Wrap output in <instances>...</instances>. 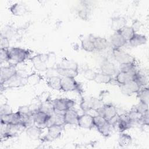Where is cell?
<instances>
[{
	"label": "cell",
	"instance_id": "1",
	"mask_svg": "<svg viewBox=\"0 0 149 149\" xmlns=\"http://www.w3.org/2000/svg\"><path fill=\"white\" fill-rule=\"evenodd\" d=\"M30 56V52L28 49L20 47H12L9 49V61L12 65H16L28 59Z\"/></svg>",
	"mask_w": 149,
	"mask_h": 149
},
{
	"label": "cell",
	"instance_id": "2",
	"mask_svg": "<svg viewBox=\"0 0 149 149\" xmlns=\"http://www.w3.org/2000/svg\"><path fill=\"white\" fill-rule=\"evenodd\" d=\"M93 119L94 127L97 128V130L102 136L104 137L110 136L113 127L109 121L98 114L93 116Z\"/></svg>",
	"mask_w": 149,
	"mask_h": 149
},
{
	"label": "cell",
	"instance_id": "3",
	"mask_svg": "<svg viewBox=\"0 0 149 149\" xmlns=\"http://www.w3.org/2000/svg\"><path fill=\"white\" fill-rule=\"evenodd\" d=\"M97 114L104 117L112 124L118 118V113L116 107L111 104H104L97 111Z\"/></svg>",
	"mask_w": 149,
	"mask_h": 149
},
{
	"label": "cell",
	"instance_id": "4",
	"mask_svg": "<svg viewBox=\"0 0 149 149\" xmlns=\"http://www.w3.org/2000/svg\"><path fill=\"white\" fill-rule=\"evenodd\" d=\"M54 110L55 112L63 114L67 110L72 108L75 104V102L67 98H56L52 101Z\"/></svg>",
	"mask_w": 149,
	"mask_h": 149
},
{
	"label": "cell",
	"instance_id": "5",
	"mask_svg": "<svg viewBox=\"0 0 149 149\" xmlns=\"http://www.w3.org/2000/svg\"><path fill=\"white\" fill-rule=\"evenodd\" d=\"M112 55L114 59L119 64L135 63V58L121 48H112Z\"/></svg>",
	"mask_w": 149,
	"mask_h": 149
},
{
	"label": "cell",
	"instance_id": "6",
	"mask_svg": "<svg viewBox=\"0 0 149 149\" xmlns=\"http://www.w3.org/2000/svg\"><path fill=\"white\" fill-rule=\"evenodd\" d=\"M111 125L113 129L120 133L129 129L132 126V123L129 121L127 114L119 115L117 119Z\"/></svg>",
	"mask_w": 149,
	"mask_h": 149
},
{
	"label": "cell",
	"instance_id": "7",
	"mask_svg": "<svg viewBox=\"0 0 149 149\" xmlns=\"http://www.w3.org/2000/svg\"><path fill=\"white\" fill-rule=\"evenodd\" d=\"M1 124L6 125H21V113L18 111L16 112H10L1 115Z\"/></svg>",
	"mask_w": 149,
	"mask_h": 149
},
{
	"label": "cell",
	"instance_id": "8",
	"mask_svg": "<svg viewBox=\"0 0 149 149\" xmlns=\"http://www.w3.org/2000/svg\"><path fill=\"white\" fill-rule=\"evenodd\" d=\"M79 83L73 77H61V90L64 91H79Z\"/></svg>",
	"mask_w": 149,
	"mask_h": 149
},
{
	"label": "cell",
	"instance_id": "9",
	"mask_svg": "<svg viewBox=\"0 0 149 149\" xmlns=\"http://www.w3.org/2000/svg\"><path fill=\"white\" fill-rule=\"evenodd\" d=\"M18 73L14 65L10 64L7 66H1V84L6 83L15 76Z\"/></svg>",
	"mask_w": 149,
	"mask_h": 149
},
{
	"label": "cell",
	"instance_id": "10",
	"mask_svg": "<svg viewBox=\"0 0 149 149\" xmlns=\"http://www.w3.org/2000/svg\"><path fill=\"white\" fill-rule=\"evenodd\" d=\"M49 59V56L47 54H38L31 58V62L34 68L38 71L47 70V62Z\"/></svg>",
	"mask_w": 149,
	"mask_h": 149
},
{
	"label": "cell",
	"instance_id": "11",
	"mask_svg": "<svg viewBox=\"0 0 149 149\" xmlns=\"http://www.w3.org/2000/svg\"><path fill=\"white\" fill-rule=\"evenodd\" d=\"M51 115L42 111H38L34 114V124L42 129L47 127Z\"/></svg>",
	"mask_w": 149,
	"mask_h": 149
},
{
	"label": "cell",
	"instance_id": "12",
	"mask_svg": "<svg viewBox=\"0 0 149 149\" xmlns=\"http://www.w3.org/2000/svg\"><path fill=\"white\" fill-rule=\"evenodd\" d=\"M141 86L134 80H130L125 84L120 85L121 92L126 95H131L137 92L141 88Z\"/></svg>",
	"mask_w": 149,
	"mask_h": 149
},
{
	"label": "cell",
	"instance_id": "13",
	"mask_svg": "<svg viewBox=\"0 0 149 149\" xmlns=\"http://www.w3.org/2000/svg\"><path fill=\"white\" fill-rule=\"evenodd\" d=\"M77 125L83 129H91L94 127L93 116L87 113V112L79 115Z\"/></svg>",
	"mask_w": 149,
	"mask_h": 149
},
{
	"label": "cell",
	"instance_id": "14",
	"mask_svg": "<svg viewBox=\"0 0 149 149\" xmlns=\"http://www.w3.org/2000/svg\"><path fill=\"white\" fill-rule=\"evenodd\" d=\"M63 125H51L48 126V132L46 136L44 137L47 141H51L55 140L59 138L63 130Z\"/></svg>",
	"mask_w": 149,
	"mask_h": 149
},
{
	"label": "cell",
	"instance_id": "15",
	"mask_svg": "<svg viewBox=\"0 0 149 149\" xmlns=\"http://www.w3.org/2000/svg\"><path fill=\"white\" fill-rule=\"evenodd\" d=\"M79 115L78 112L72 108L67 110L63 113L65 125H74L77 124Z\"/></svg>",
	"mask_w": 149,
	"mask_h": 149
},
{
	"label": "cell",
	"instance_id": "16",
	"mask_svg": "<svg viewBox=\"0 0 149 149\" xmlns=\"http://www.w3.org/2000/svg\"><path fill=\"white\" fill-rule=\"evenodd\" d=\"M127 42V41L118 31H115L110 37V43L112 46V48H121Z\"/></svg>",
	"mask_w": 149,
	"mask_h": 149
},
{
	"label": "cell",
	"instance_id": "17",
	"mask_svg": "<svg viewBox=\"0 0 149 149\" xmlns=\"http://www.w3.org/2000/svg\"><path fill=\"white\" fill-rule=\"evenodd\" d=\"M134 80L142 87H146L148 83V72L147 70H137Z\"/></svg>",
	"mask_w": 149,
	"mask_h": 149
},
{
	"label": "cell",
	"instance_id": "18",
	"mask_svg": "<svg viewBox=\"0 0 149 149\" xmlns=\"http://www.w3.org/2000/svg\"><path fill=\"white\" fill-rule=\"evenodd\" d=\"M136 72H125L122 71H119L115 75V80L119 84L122 85L125 84L126 83L134 80V75Z\"/></svg>",
	"mask_w": 149,
	"mask_h": 149
},
{
	"label": "cell",
	"instance_id": "19",
	"mask_svg": "<svg viewBox=\"0 0 149 149\" xmlns=\"http://www.w3.org/2000/svg\"><path fill=\"white\" fill-rule=\"evenodd\" d=\"M100 69L101 72L111 76L116 75L118 73L115 65L112 62L108 60L104 61L101 63L100 65Z\"/></svg>",
	"mask_w": 149,
	"mask_h": 149
},
{
	"label": "cell",
	"instance_id": "20",
	"mask_svg": "<svg viewBox=\"0 0 149 149\" xmlns=\"http://www.w3.org/2000/svg\"><path fill=\"white\" fill-rule=\"evenodd\" d=\"M147 37L145 35L136 33L127 42L132 47H137L145 44L147 42Z\"/></svg>",
	"mask_w": 149,
	"mask_h": 149
},
{
	"label": "cell",
	"instance_id": "21",
	"mask_svg": "<svg viewBox=\"0 0 149 149\" xmlns=\"http://www.w3.org/2000/svg\"><path fill=\"white\" fill-rule=\"evenodd\" d=\"M93 41L94 45L95 51H102L106 49L108 46V40L101 37L93 36Z\"/></svg>",
	"mask_w": 149,
	"mask_h": 149
},
{
	"label": "cell",
	"instance_id": "22",
	"mask_svg": "<svg viewBox=\"0 0 149 149\" xmlns=\"http://www.w3.org/2000/svg\"><path fill=\"white\" fill-rule=\"evenodd\" d=\"M26 134L28 137L32 140L38 139L42 133V129L38 127L36 125H32L26 128Z\"/></svg>",
	"mask_w": 149,
	"mask_h": 149
},
{
	"label": "cell",
	"instance_id": "23",
	"mask_svg": "<svg viewBox=\"0 0 149 149\" xmlns=\"http://www.w3.org/2000/svg\"><path fill=\"white\" fill-rule=\"evenodd\" d=\"M47 83L49 87L54 90H61V77L59 75H54L48 77Z\"/></svg>",
	"mask_w": 149,
	"mask_h": 149
},
{
	"label": "cell",
	"instance_id": "24",
	"mask_svg": "<svg viewBox=\"0 0 149 149\" xmlns=\"http://www.w3.org/2000/svg\"><path fill=\"white\" fill-rule=\"evenodd\" d=\"M112 80L113 76L106 74L102 72H95L93 80L98 84H109L111 83Z\"/></svg>",
	"mask_w": 149,
	"mask_h": 149
},
{
	"label": "cell",
	"instance_id": "25",
	"mask_svg": "<svg viewBox=\"0 0 149 149\" xmlns=\"http://www.w3.org/2000/svg\"><path fill=\"white\" fill-rule=\"evenodd\" d=\"M127 115L129 121L132 123V125L135 123H141L144 116V115L136 110L133 107L129 113H127Z\"/></svg>",
	"mask_w": 149,
	"mask_h": 149
},
{
	"label": "cell",
	"instance_id": "26",
	"mask_svg": "<svg viewBox=\"0 0 149 149\" xmlns=\"http://www.w3.org/2000/svg\"><path fill=\"white\" fill-rule=\"evenodd\" d=\"M57 68L65 69H74L79 70L78 64L73 61L69 59H63L56 66Z\"/></svg>",
	"mask_w": 149,
	"mask_h": 149
},
{
	"label": "cell",
	"instance_id": "27",
	"mask_svg": "<svg viewBox=\"0 0 149 149\" xmlns=\"http://www.w3.org/2000/svg\"><path fill=\"white\" fill-rule=\"evenodd\" d=\"M137 96L140 102L148 105L149 102V90L147 86L142 87L137 93Z\"/></svg>",
	"mask_w": 149,
	"mask_h": 149
},
{
	"label": "cell",
	"instance_id": "28",
	"mask_svg": "<svg viewBox=\"0 0 149 149\" xmlns=\"http://www.w3.org/2000/svg\"><path fill=\"white\" fill-rule=\"evenodd\" d=\"M10 10L14 15L21 16L27 12V8L24 4L17 3L13 5L10 8Z\"/></svg>",
	"mask_w": 149,
	"mask_h": 149
},
{
	"label": "cell",
	"instance_id": "29",
	"mask_svg": "<svg viewBox=\"0 0 149 149\" xmlns=\"http://www.w3.org/2000/svg\"><path fill=\"white\" fill-rule=\"evenodd\" d=\"M93 37H87L81 41V46L83 49L86 52H91L95 51L94 45L93 41Z\"/></svg>",
	"mask_w": 149,
	"mask_h": 149
},
{
	"label": "cell",
	"instance_id": "30",
	"mask_svg": "<svg viewBox=\"0 0 149 149\" xmlns=\"http://www.w3.org/2000/svg\"><path fill=\"white\" fill-rule=\"evenodd\" d=\"M116 31H118L127 41L130 40L136 33L132 27L128 26H125L119 30Z\"/></svg>",
	"mask_w": 149,
	"mask_h": 149
},
{
	"label": "cell",
	"instance_id": "31",
	"mask_svg": "<svg viewBox=\"0 0 149 149\" xmlns=\"http://www.w3.org/2000/svg\"><path fill=\"white\" fill-rule=\"evenodd\" d=\"M125 23L126 20L124 18L121 17H115L112 19L111 27L113 30H115V31H116L126 26Z\"/></svg>",
	"mask_w": 149,
	"mask_h": 149
},
{
	"label": "cell",
	"instance_id": "32",
	"mask_svg": "<svg viewBox=\"0 0 149 149\" xmlns=\"http://www.w3.org/2000/svg\"><path fill=\"white\" fill-rule=\"evenodd\" d=\"M132 141V137L126 133H123L122 132V133L120 134L119 139H118V142L120 146L122 147H126L129 146Z\"/></svg>",
	"mask_w": 149,
	"mask_h": 149
},
{
	"label": "cell",
	"instance_id": "33",
	"mask_svg": "<svg viewBox=\"0 0 149 149\" xmlns=\"http://www.w3.org/2000/svg\"><path fill=\"white\" fill-rule=\"evenodd\" d=\"M40 110L50 115L52 114L54 112V110L52 101H49L48 100H45V101L41 102Z\"/></svg>",
	"mask_w": 149,
	"mask_h": 149
},
{
	"label": "cell",
	"instance_id": "34",
	"mask_svg": "<svg viewBox=\"0 0 149 149\" xmlns=\"http://www.w3.org/2000/svg\"><path fill=\"white\" fill-rule=\"evenodd\" d=\"M119 71L125 72H136L137 71L136 63L120 64Z\"/></svg>",
	"mask_w": 149,
	"mask_h": 149
},
{
	"label": "cell",
	"instance_id": "35",
	"mask_svg": "<svg viewBox=\"0 0 149 149\" xmlns=\"http://www.w3.org/2000/svg\"><path fill=\"white\" fill-rule=\"evenodd\" d=\"M133 108L143 115H144L145 113L148 112V105L140 101L139 103L134 106Z\"/></svg>",
	"mask_w": 149,
	"mask_h": 149
},
{
	"label": "cell",
	"instance_id": "36",
	"mask_svg": "<svg viewBox=\"0 0 149 149\" xmlns=\"http://www.w3.org/2000/svg\"><path fill=\"white\" fill-rule=\"evenodd\" d=\"M0 60L1 63L9 61V49L1 48Z\"/></svg>",
	"mask_w": 149,
	"mask_h": 149
},
{
	"label": "cell",
	"instance_id": "37",
	"mask_svg": "<svg viewBox=\"0 0 149 149\" xmlns=\"http://www.w3.org/2000/svg\"><path fill=\"white\" fill-rule=\"evenodd\" d=\"M9 46V42L8 38L2 34L1 35V48L8 49Z\"/></svg>",
	"mask_w": 149,
	"mask_h": 149
},
{
	"label": "cell",
	"instance_id": "38",
	"mask_svg": "<svg viewBox=\"0 0 149 149\" xmlns=\"http://www.w3.org/2000/svg\"><path fill=\"white\" fill-rule=\"evenodd\" d=\"M78 14H79V16H80V17H81L83 19L87 18V17L88 16V8L87 6H84L82 8L80 9V10H79Z\"/></svg>",
	"mask_w": 149,
	"mask_h": 149
},
{
	"label": "cell",
	"instance_id": "39",
	"mask_svg": "<svg viewBox=\"0 0 149 149\" xmlns=\"http://www.w3.org/2000/svg\"><path fill=\"white\" fill-rule=\"evenodd\" d=\"M95 72L91 70L90 69H87L84 73V77L88 80H93V77L95 75Z\"/></svg>",
	"mask_w": 149,
	"mask_h": 149
},
{
	"label": "cell",
	"instance_id": "40",
	"mask_svg": "<svg viewBox=\"0 0 149 149\" xmlns=\"http://www.w3.org/2000/svg\"><path fill=\"white\" fill-rule=\"evenodd\" d=\"M140 22L137 20H134L132 23V28L133 29V30L135 31V33H136L137 31H139V30L140 29Z\"/></svg>",
	"mask_w": 149,
	"mask_h": 149
}]
</instances>
